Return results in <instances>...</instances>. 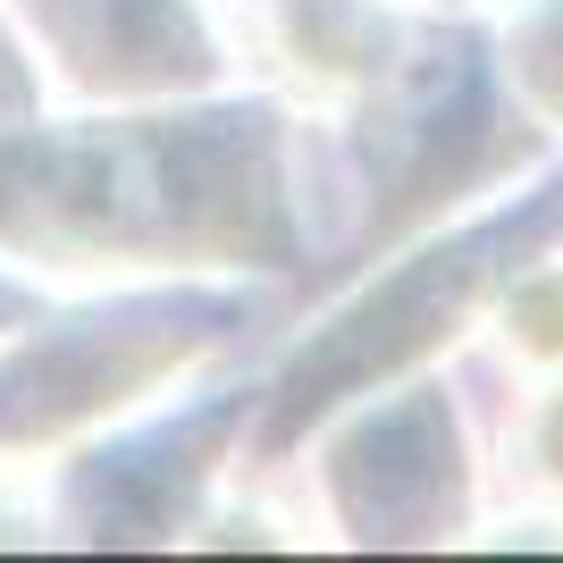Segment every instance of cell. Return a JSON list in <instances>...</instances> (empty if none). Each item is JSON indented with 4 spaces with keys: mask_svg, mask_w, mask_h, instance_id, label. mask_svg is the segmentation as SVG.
Listing matches in <instances>:
<instances>
[{
    "mask_svg": "<svg viewBox=\"0 0 563 563\" xmlns=\"http://www.w3.org/2000/svg\"><path fill=\"white\" fill-rule=\"evenodd\" d=\"M505 345L521 362H555L563 371V261H539L530 278H514V295H505Z\"/></svg>",
    "mask_w": 563,
    "mask_h": 563,
    "instance_id": "cell-1",
    "label": "cell"
},
{
    "mask_svg": "<svg viewBox=\"0 0 563 563\" xmlns=\"http://www.w3.org/2000/svg\"><path fill=\"white\" fill-rule=\"evenodd\" d=\"M521 471H530V488L563 496V387H547L530 404V421H521Z\"/></svg>",
    "mask_w": 563,
    "mask_h": 563,
    "instance_id": "cell-2",
    "label": "cell"
}]
</instances>
